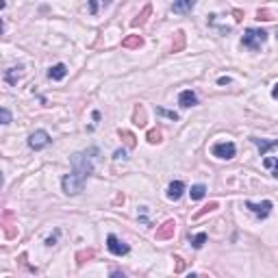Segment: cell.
I'll return each mask as SVG.
<instances>
[{
	"label": "cell",
	"instance_id": "6da1fadb",
	"mask_svg": "<svg viewBox=\"0 0 278 278\" xmlns=\"http://www.w3.org/2000/svg\"><path fill=\"white\" fill-rule=\"evenodd\" d=\"M96 156H98V148H89L87 152H74V155L70 156V161H72V172L68 176H63V180H61L63 191H66L68 196H76V193L83 191L87 176L94 172Z\"/></svg>",
	"mask_w": 278,
	"mask_h": 278
},
{
	"label": "cell",
	"instance_id": "7a4b0ae2",
	"mask_svg": "<svg viewBox=\"0 0 278 278\" xmlns=\"http://www.w3.org/2000/svg\"><path fill=\"white\" fill-rule=\"evenodd\" d=\"M267 41V33L261 29H248L242 37V46L248 50H259Z\"/></svg>",
	"mask_w": 278,
	"mask_h": 278
},
{
	"label": "cell",
	"instance_id": "3957f363",
	"mask_svg": "<svg viewBox=\"0 0 278 278\" xmlns=\"http://www.w3.org/2000/svg\"><path fill=\"white\" fill-rule=\"evenodd\" d=\"M211 152H213V156H217V159H233L235 156V152H237V148H235V143H230V141H220V143H215V146L211 148Z\"/></svg>",
	"mask_w": 278,
	"mask_h": 278
},
{
	"label": "cell",
	"instance_id": "277c9868",
	"mask_svg": "<svg viewBox=\"0 0 278 278\" xmlns=\"http://www.w3.org/2000/svg\"><path fill=\"white\" fill-rule=\"evenodd\" d=\"M50 135L46 131H35L33 135L29 137V146L33 148V150H44V148H48L50 146Z\"/></svg>",
	"mask_w": 278,
	"mask_h": 278
},
{
	"label": "cell",
	"instance_id": "5b68a950",
	"mask_svg": "<svg viewBox=\"0 0 278 278\" xmlns=\"http://www.w3.org/2000/svg\"><path fill=\"white\" fill-rule=\"evenodd\" d=\"M106 248H109V252L115 254V257H124V254H128V250H131L124 242H120L115 235H109V237H106Z\"/></svg>",
	"mask_w": 278,
	"mask_h": 278
},
{
	"label": "cell",
	"instance_id": "8992f818",
	"mask_svg": "<svg viewBox=\"0 0 278 278\" xmlns=\"http://www.w3.org/2000/svg\"><path fill=\"white\" fill-rule=\"evenodd\" d=\"M174 233H176V222H174V220H165L163 224L156 228L155 237L159 239V242H165V239H172Z\"/></svg>",
	"mask_w": 278,
	"mask_h": 278
},
{
	"label": "cell",
	"instance_id": "52a82bcc",
	"mask_svg": "<svg viewBox=\"0 0 278 278\" xmlns=\"http://www.w3.org/2000/svg\"><path fill=\"white\" fill-rule=\"evenodd\" d=\"M272 207H274V205H272L270 200H263L261 205H254V202H245V208H250V211H252L254 215L259 217V220H265V217L272 213Z\"/></svg>",
	"mask_w": 278,
	"mask_h": 278
},
{
	"label": "cell",
	"instance_id": "ba28073f",
	"mask_svg": "<svg viewBox=\"0 0 278 278\" xmlns=\"http://www.w3.org/2000/svg\"><path fill=\"white\" fill-rule=\"evenodd\" d=\"M183 193H185V183H183V180H172L170 187H168V198H170V200H174V202L180 200Z\"/></svg>",
	"mask_w": 278,
	"mask_h": 278
},
{
	"label": "cell",
	"instance_id": "9c48e42d",
	"mask_svg": "<svg viewBox=\"0 0 278 278\" xmlns=\"http://www.w3.org/2000/svg\"><path fill=\"white\" fill-rule=\"evenodd\" d=\"M24 76V68L22 66H16V68H9L7 72H4V81L9 83V85H17V81Z\"/></svg>",
	"mask_w": 278,
	"mask_h": 278
},
{
	"label": "cell",
	"instance_id": "30bf717a",
	"mask_svg": "<svg viewBox=\"0 0 278 278\" xmlns=\"http://www.w3.org/2000/svg\"><path fill=\"white\" fill-rule=\"evenodd\" d=\"M254 146L259 148V152H261V156L267 155V150H272V148H278V139H274V141H270V139H259V137H252Z\"/></svg>",
	"mask_w": 278,
	"mask_h": 278
},
{
	"label": "cell",
	"instance_id": "8fae6325",
	"mask_svg": "<svg viewBox=\"0 0 278 278\" xmlns=\"http://www.w3.org/2000/svg\"><path fill=\"white\" fill-rule=\"evenodd\" d=\"M178 104L183 106V109H189V106L198 104L196 94H193L191 89H185V91H180V96H178Z\"/></svg>",
	"mask_w": 278,
	"mask_h": 278
},
{
	"label": "cell",
	"instance_id": "7c38bea8",
	"mask_svg": "<svg viewBox=\"0 0 278 278\" xmlns=\"http://www.w3.org/2000/svg\"><path fill=\"white\" fill-rule=\"evenodd\" d=\"M66 74H68L66 63H57V66H52L48 70V78H50V81H63Z\"/></svg>",
	"mask_w": 278,
	"mask_h": 278
},
{
	"label": "cell",
	"instance_id": "4fadbf2b",
	"mask_svg": "<svg viewBox=\"0 0 278 278\" xmlns=\"http://www.w3.org/2000/svg\"><path fill=\"white\" fill-rule=\"evenodd\" d=\"M193 4H196V0H174L172 11L174 13H189L193 9Z\"/></svg>",
	"mask_w": 278,
	"mask_h": 278
},
{
	"label": "cell",
	"instance_id": "5bb4252c",
	"mask_svg": "<svg viewBox=\"0 0 278 278\" xmlns=\"http://www.w3.org/2000/svg\"><path fill=\"white\" fill-rule=\"evenodd\" d=\"M94 257H96V250H94V248L81 250V252H76V265H85V263L91 261Z\"/></svg>",
	"mask_w": 278,
	"mask_h": 278
},
{
	"label": "cell",
	"instance_id": "9a60e30c",
	"mask_svg": "<svg viewBox=\"0 0 278 278\" xmlns=\"http://www.w3.org/2000/svg\"><path fill=\"white\" fill-rule=\"evenodd\" d=\"M122 46H124V48H126V50L141 48V46H143V39H141V37H139V35H128L126 39L122 41Z\"/></svg>",
	"mask_w": 278,
	"mask_h": 278
},
{
	"label": "cell",
	"instance_id": "2e32d148",
	"mask_svg": "<svg viewBox=\"0 0 278 278\" xmlns=\"http://www.w3.org/2000/svg\"><path fill=\"white\" fill-rule=\"evenodd\" d=\"M133 122H135L137 126H146V109H143V104L135 106V111H133Z\"/></svg>",
	"mask_w": 278,
	"mask_h": 278
},
{
	"label": "cell",
	"instance_id": "e0dca14e",
	"mask_svg": "<svg viewBox=\"0 0 278 278\" xmlns=\"http://www.w3.org/2000/svg\"><path fill=\"white\" fill-rule=\"evenodd\" d=\"M150 11H152V7H150V4H146V7L141 9V13H139L135 20L131 22V26H143V24H146V20H148V16H150Z\"/></svg>",
	"mask_w": 278,
	"mask_h": 278
},
{
	"label": "cell",
	"instance_id": "ac0fdd59",
	"mask_svg": "<svg viewBox=\"0 0 278 278\" xmlns=\"http://www.w3.org/2000/svg\"><path fill=\"white\" fill-rule=\"evenodd\" d=\"M185 48V33L183 31H176L174 41H172V52H180Z\"/></svg>",
	"mask_w": 278,
	"mask_h": 278
},
{
	"label": "cell",
	"instance_id": "d6986e66",
	"mask_svg": "<svg viewBox=\"0 0 278 278\" xmlns=\"http://www.w3.org/2000/svg\"><path fill=\"white\" fill-rule=\"evenodd\" d=\"M9 217H11V213L7 211V213H4V217H2V226H4V235H7V239H13L17 235V230L9 224Z\"/></svg>",
	"mask_w": 278,
	"mask_h": 278
},
{
	"label": "cell",
	"instance_id": "ffe728a7",
	"mask_svg": "<svg viewBox=\"0 0 278 278\" xmlns=\"http://www.w3.org/2000/svg\"><path fill=\"white\" fill-rule=\"evenodd\" d=\"M207 193V187L205 185H193L191 191H189V196H191V200H202Z\"/></svg>",
	"mask_w": 278,
	"mask_h": 278
},
{
	"label": "cell",
	"instance_id": "44dd1931",
	"mask_svg": "<svg viewBox=\"0 0 278 278\" xmlns=\"http://www.w3.org/2000/svg\"><path fill=\"white\" fill-rule=\"evenodd\" d=\"M146 139H148V143H161V141H163V135H161L159 128H150Z\"/></svg>",
	"mask_w": 278,
	"mask_h": 278
},
{
	"label": "cell",
	"instance_id": "7402d4cb",
	"mask_svg": "<svg viewBox=\"0 0 278 278\" xmlns=\"http://www.w3.org/2000/svg\"><path fill=\"white\" fill-rule=\"evenodd\" d=\"M263 165H265L267 170H272V174L278 178V159H274V156H267V159H263Z\"/></svg>",
	"mask_w": 278,
	"mask_h": 278
},
{
	"label": "cell",
	"instance_id": "603a6c76",
	"mask_svg": "<svg viewBox=\"0 0 278 278\" xmlns=\"http://www.w3.org/2000/svg\"><path fill=\"white\" fill-rule=\"evenodd\" d=\"M120 137L124 139V143H126L128 148H135V146H137V141H135V135H133V133H128V131H122V128H120Z\"/></svg>",
	"mask_w": 278,
	"mask_h": 278
},
{
	"label": "cell",
	"instance_id": "cb8c5ba5",
	"mask_svg": "<svg viewBox=\"0 0 278 278\" xmlns=\"http://www.w3.org/2000/svg\"><path fill=\"white\" fill-rule=\"evenodd\" d=\"M205 242H207V233H198V235H193L191 237V245L196 250H200L202 245H205Z\"/></svg>",
	"mask_w": 278,
	"mask_h": 278
},
{
	"label": "cell",
	"instance_id": "d4e9b609",
	"mask_svg": "<svg viewBox=\"0 0 278 278\" xmlns=\"http://www.w3.org/2000/svg\"><path fill=\"white\" fill-rule=\"evenodd\" d=\"M215 208H217V202H208V205H207V207H202V208H200V211H198V213H196V215H193V217H196V220H198V217L207 215V213L215 211Z\"/></svg>",
	"mask_w": 278,
	"mask_h": 278
},
{
	"label": "cell",
	"instance_id": "484cf974",
	"mask_svg": "<svg viewBox=\"0 0 278 278\" xmlns=\"http://www.w3.org/2000/svg\"><path fill=\"white\" fill-rule=\"evenodd\" d=\"M156 115H163V118L168 120H178V113H174V111H168V109H161V106H156Z\"/></svg>",
	"mask_w": 278,
	"mask_h": 278
},
{
	"label": "cell",
	"instance_id": "4316f807",
	"mask_svg": "<svg viewBox=\"0 0 278 278\" xmlns=\"http://www.w3.org/2000/svg\"><path fill=\"white\" fill-rule=\"evenodd\" d=\"M100 2H103L104 7H106L111 0H89V13H91V16H96V13H98V4H100Z\"/></svg>",
	"mask_w": 278,
	"mask_h": 278
},
{
	"label": "cell",
	"instance_id": "83f0119b",
	"mask_svg": "<svg viewBox=\"0 0 278 278\" xmlns=\"http://www.w3.org/2000/svg\"><path fill=\"white\" fill-rule=\"evenodd\" d=\"M257 20H263V22H270V20H274V16H272L267 9H259L257 11Z\"/></svg>",
	"mask_w": 278,
	"mask_h": 278
},
{
	"label": "cell",
	"instance_id": "f1b7e54d",
	"mask_svg": "<svg viewBox=\"0 0 278 278\" xmlns=\"http://www.w3.org/2000/svg\"><path fill=\"white\" fill-rule=\"evenodd\" d=\"M0 118H2V124H9L11 122V113L7 109H0Z\"/></svg>",
	"mask_w": 278,
	"mask_h": 278
},
{
	"label": "cell",
	"instance_id": "f546056e",
	"mask_svg": "<svg viewBox=\"0 0 278 278\" xmlns=\"http://www.w3.org/2000/svg\"><path fill=\"white\" fill-rule=\"evenodd\" d=\"M54 243H57V233H54V235H50V237L46 239V245H48V248H52Z\"/></svg>",
	"mask_w": 278,
	"mask_h": 278
},
{
	"label": "cell",
	"instance_id": "4dcf8cb0",
	"mask_svg": "<svg viewBox=\"0 0 278 278\" xmlns=\"http://www.w3.org/2000/svg\"><path fill=\"white\" fill-rule=\"evenodd\" d=\"M113 159H115V161H120V159H122V161H124V159H126V152H124V150H115Z\"/></svg>",
	"mask_w": 278,
	"mask_h": 278
},
{
	"label": "cell",
	"instance_id": "1f68e13d",
	"mask_svg": "<svg viewBox=\"0 0 278 278\" xmlns=\"http://www.w3.org/2000/svg\"><path fill=\"white\" fill-rule=\"evenodd\" d=\"M174 261H176V272H183V267H185L183 259H180V257H176V259H174Z\"/></svg>",
	"mask_w": 278,
	"mask_h": 278
},
{
	"label": "cell",
	"instance_id": "d6a6232c",
	"mask_svg": "<svg viewBox=\"0 0 278 278\" xmlns=\"http://www.w3.org/2000/svg\"><path fill=\"white\" fill-rule=\"evenodd\" d=\"M217 83H220V85H228L230 78L228 76H220V78H217Z\"/></svg>",
	"mask_w": 278,
	"mask_h": 278
},
{
	"label": "cell",
	"instance_id": "836d02e7",
	"mask_svg": "<svg viewBox=\"0 0 278 278\" xmlns=\"http://www.w3.org/2000/svg\"><path fill=\"white\" fill-rule=\"evenodd\" d=\"M242 17H243V13L237 9V11H235V20H237V22H242Z\"/></svg>",
	"mask_w": 278,
	"mask_h": 278
},
{
	"label": "cell",
	"instance_id": "e575fe53",
	"mask_svg": "<svg viewBox=\"0 0 278 278\" xmlns=\"http://www.w3.org/2000/svg\"><path fill=\"white\" fill-rule=\"evenodd\" d=\"M272 96H274V98L278 100V83H276V85H274V89H272Z\"/></svg>",
	"mask_w": 278,
	"mask_h": 278
}]
</instances>
